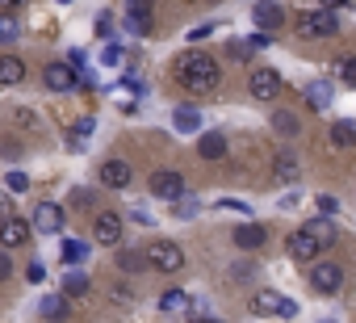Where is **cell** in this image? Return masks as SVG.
<instances>
[{"mask_svg": "<svg viewBox=\"0 0 356 323\" xmlns=\"http://www.w3.org/2000/svg\"><path fill=\"white\" fill-rule=\"evenodd\" d=\"M172 76L181 80V88H189V93H214L218 84H222V72H218V63L210 59V55H197V51H185V55H176V63H172Z\"/></svg>", "mask_w": 356, "mask_h": 323, "instance_id": "6da1fadb", "label": "cell"}, {"mask_svg": "<svg viewBox=\"0 0 356 323\" xmlns=\"http://www.w3.org/2000/svg\"><path fill=\"white\" fill-rule=\"evenodd\" d=\"M143 252H147V265L159 269V273H181L185 269V252L176 248L172 239H151Z\"/></svg>", "mask_w": 356, "mask_h": 323, "instance_id": "7a4b0ae2", "label": "cell"}, {"mask_svg": "<svg viewBox=\"0 0 356 323\" xmlns=\"http://www.w3.org/2000/svg\"><path fill=\"white\" fill-rule=\"evenodd\" d=\"M298 30L306 34V38H331V34H339V17H335V9H310V13H298Z\"/></svg>", "mask_w": 356, "mask_h": 323, "instance_id": "3957f363", "label": "cell"}, {"mask_svg": "<svg viewBox=\"0 0 356 323\" xmlns=\"http://www.w3.org/2000/svg\"><path fill=\"white\" fill-rule=\"evenodd\" d=\"M310 285H314L318 294H335V290L343 285V269H339L335 260H318V256H314V265H310Z\"/></svg>", "mask_w": 356, "mask_h": 323, "instance_id": "277c9868", "label": "cell"}, {"mask_svg": "<svg viewBox=\"0 0 356 323\" xmlns=\"http://www.w3.org/2000/svg\"><path fill=\"white\" fill-rule=\"evenodd\" d=\"M151 198L181 202L185 198V177L181 173H151Z\"/></svg>", "mask_w": 356, "mask_h": 323, "instance_id": "5b68a950", "label": "cell"}, {"mask_svg": "<svg viewBox=\"0 0 356 323\" xmlns=\"http://www.w3.org/2000/svg\"><path fill=\"white\" fill-rule=\"evenodd\" d=\"M30 231H34L30 219H17V214L0 219V248H22V244L30 239Z\"/></svg>", "mask_w": 356, "mask_h": 323, "instance_id": "8992f818", "label": "cell"}, {"mask_svg": "<svg viewBox=\"0 0 356 323\" xmlns=\"http://www.w3.org/2000/svg\"><path fill=\"white\" fill-rule=\"evenodd\" d=\"M42 80H47V88H51V93H72V88L80 84V72H76L72 63H47Z\"/></svg>", "mask_w": 356, "mask_h": 323, "instance_id": "52a82bcc", "label": "cell"}, {"mask_svg": "<svg viewBox=\"0 0 356 323\" xmlns=\"http://www.w3.org/2000/svg\"><path fill=\"white\" fill-rule=\"evenodd\" d=\"M63 206H55V202H38L34 206V231H42V235H59L63 231Z\"/></svg>", "mask_w": 356, "mask_h": 323, "instance_id": "ba28073f", "label": "cell"}, {"mask_svg": "<svg viewBox=\"0 0 356 323\" xmlns=\"http://www.w3.org/2000/svg\"><path fill=\"white\" fill-rule=\"evenodd\" d=\"M248 88H252V97H256V101H268V97H277V93H281V76H277L273 68H256V72H252V80H248Z\"/></svg>", "mask_w": 356, "mask_h": 323, "instance_id": "9c48e42d", "label": "cell"}, {"mask_svg": "<svg viewBox=\"0 0 356 323\" xmlns=\"http://www.w3.org/2000/svg\"><path fill=\"white\" fill-rule=\"evenodd\" d=\"M92 235H97V244H118V239H122V214L101 210L97 223H92Z\"/></svg>", "mask_w": 356, "mask_h": 323, "instance_id": "30bf717a", "label": "cell"}, {"mask_svg": "<svg viewBox=\"0 0 356 323\" xmlns=\"http://www.w3.org/2000/svg\"><path fill=\"white\" fill-rule=\"evenodd\" d=\"M130 177H134V168L126 164V159H105L101 164V185H109V189H126Z\"/></svg>", "mask_w": 356, "mask_h": 323, "instance_id": "8fae6325", "label": "cell"}, {"mask_svg": "<svg viewBox=\"0 0 356 323\" xmlns=\"http://www.w3.org/2000/svg\"><path fill=\"white\" fill-rule=\"evenodd\" d=\"M318 252H323V248H318V239H314V235H310L306 227L289 235V256H293V260H314Z\"/></svg>", "mask_w": 356, "mask_h": 323, "instance_id": "7c38bea8", "label": "cell"}, {"mask_svg": "<svg viewBox=\"0 0 356 323\" xmlns=\"http://www.w3.org/2000/svg\"><path fill=\"white\" fill-rule=\"evenodd\" d=\"M193 310V298L185 290H163L159 294V315H189Z\"/></svg>", "mask_w": 356, "mask_h": 323, "instance_id": "4fadbf2b", "label": "cell"}, {"mask_svg": "<svg viewBox=\"0 0 356 323\" xmlns=\"http://www.w3.org/2000/svg\"><path fill=\"white\" fill-rule=\"evenodd\" d=\"M197 155H202V159H222V155H227V134H218V130H202V139H197Z\"/></svg>", "mask_w": 356, "mask_h": 323, "instance_id": "5bb4252c", "label": "cell"}, {"mask_svg": "<svg viewBox=\"0 0 356 323\" xmlns=\"http://www.w3.org/2000/svg\"><path fill=\"white\" fill-rule=\"evenodd\" d=\"M264 239H268V231H264L260 223H243V227L235 231V248H243V252H256V248H264Z\"/></svg>", "mask_w": 356, "mask_h": 323, "instance_id": "9a60e30c", "label": "cell"}, {"mask_svg": "<svg viewBox=\"0 0 356 323\" xmlns=\"http://www.w3.org/2000/svg\"><path fill=\"white\" fill-rule=\"evenodd\" d=\"M252 22H256L260 30H277V26L285 22V13H281V5H273V0H260V5L252 9Z\"/></svg>", "mask_w": 356, "mask_h": 323, "instance_id": "2e32d148", "label": "cell"}, {"mask_svg": "<svg viewBox=\"0 0 356 323\" xmlns=\"http://www.w3.org/2000/svg\"><path fill=\"white\" fill-rule=\"evenodd\" d=\"M26 80V63L17 55H0V88H13Z\"/></svg>", "mask_w": 356, "mask_h": 323, "instance_id": "e0dca14e", "label": "cell"}, {"mask_svg": "<svg viewBox=\"0 0 356 323\" xmlns=\"http://www.w3.org/2000/svg\"><path fill=\"white\" fill-rule=\"evenodd\" d=\"M314 239H318V248H331L335 244V223H331V214H318V219H310V223H302Z\"/></svg>", "mask_w": 356, "mask_h": 323, "instance_id": "ac0fdd59", "label": "cell"}, {"mask_svg": "<svg viewBox=\"0 0 356 323\" xmlns=\"http://www.w3.org/2000/svg\"><path fill=\"white\" fill-rule=\"evenodd\" d=\"M172 126L181 130V134H197V130H202V113H197L193 105H181V109L172 113Z\"/></svg>", "mask_w": 356, "mask_h": 323, "instance_id": "d6986e66", "label": "cell"}, {"mask_svg": "<svg viewBox=\"0 0 356 323\" xmlns=\"http://www.w3.org/2000/svg\"><path fill=\"white\" fill-rule=\"evenodd\" d=\"M281 302H285V294L260 290V294L252 298V315H281Z\"/></svg>", "mask_w": 356, "mask_h": 323, "instance_id": "ffe728a7", "label": "cell"}, {"mask_svg": "<svg viewBox=\"0 0 356 323\" xmlns=\"http://www.w3.org/2000/svg\"><path fill=\"white\" fill-rule=\"evenodd\" d=\"M306 105L310 109H327L331 105V84L327 80H310L306 84Z\"/></svg>", "mask_w": 356, "mask_h": 323, "instance_id": "44dd1931", "label": "cell"}, {"mask_svg": "<svg viewBox=\"0 0 356 323\" xmlns=\"http://www.w3.org/2000/svg\"><path fill=\"white\" fill-rule=\"evenodd\" d=\"M118 269H122V273H143V269H151V265H147V252L126 248V252H118Z\"/></svg>", "mask_w": 356, "mask_h": 323, "instance_id": "7402d4cb", "label": "cell"}, {"mask_svg": "<svg viewBox=\"0 0 356 323\" xmlns=\"http://www.w3.org/2000/svg\"><path fill=\"white\" fill-rule=\"evenodd\" d=\"M331 143H335V147H352V143H356V122L339 118V122L331 126Z\"/></svg>", "mask_w": 356, "mask_h": 323, "instance_id": "603a6c76", "label": "cell"}, {"mask_svg": "<svg viewBox=\"0 0 356 323\" xmlns=\"http://www.w3.org/2000/svg\"><path fill=\"white\" fill-rule=\"evenodd\" d=\"M273 126H277V134H285V139H293V134L302 130V122H298L289 109H277V113H273Z\"/></svg>", "mask_w": 356, "mask_h": 323, "instance_id": "cb8c5ba5", "label": "cell"}, {"mask_svg": "<svg viewBox=\"0 0 356 323\" xmlns=\"http://www.w3.org/2000/svg\"><path fill=\"white\" fill-rule=\"evenodd\" d=\"M126 30H130L134 38H147V34H151V13H134V9H130V17H126Z\"/></svg>", "mask_w": 356, "mask_h": 323, "instance_id": "d4e9b609", "label": "cell"}, {"mask_svg": "<svg viewBox=\"0 0 356 323\" xmlns=\"http://www.w3.org/2000/svg\"><path fill=\"white\" fill-rule=\"evenodd\" d=\"M88 134H92V118H80V122L72 126V139H67V147H72V151H80V147L88 143Z\"/></svg>", "mask_w": 356, "mask_h": 323, "instance_id": "484cf974", "label": "cell"}, {"mask_svg": "<svg viewBox=\"0 0 356 323\" xmlns=\"http://www.w3.org/2000/svg\"><path fill=\"white\" fill-rule=\"evenodd\" d=\"M273 173H277L281 181H293V177H298V155L281 151V155H277V168H273Z\"/></svg>", "mask_w": 356, "mask_h": 323, "instance_id": "4316f807", "label": "cell"}, {"mask_svg": "<svg viewBox=\"0 0 356 323\" xmlns=\"http://www.w3.org/2000/svg\"><path fill=\"white\" fill-rule=\"evenodd\" d=\"M63 315H67V298H59V294L42 298V319H63Z\"/></svg>", "mask_w": 356, "mask_h": 323, "instance_id": "83f0119b", "label": "cell"}, {"mask_svg": "<svg viewBox=\"0 0 356 323\" xmlns=\"http://www.w3.org/2000/svg\"><path fill=\"white\" fill-rule=\"evenodd\" d=\"M59 252H63V260H67V265H80V260L88 256V248H84L80 239H63V248H59Z\"/></svg>", "mask_w": 356, "mask_h": 323, "instance_id": "f1b7e54d", "label": "cell"}, {"mask_svg": "<svg viewBox=\"0 0 356 323\" xmlns=\"http://www.w3.org/2000/svg\"><path fill=\"white\" fill-rule=\"evenodd\" d=\"M17 34H22V30H17V22H13L9 13H0V47H9V42H17Z\"/></svg>", "mask_w": 356, "mask_h": 323, "instance_id": "f546056e", "label": "cell"}, {"mask_svg": "<svg viewBox=\"0 0 356 323\" xmlns=\"http://www.w3.org/2000/svg\"><path fill=\"white\" fill-rule=\"evenodd\" d=\"M63 290H67V294H88V277H84V273H76V269H72V273H67V277H63Z\"/></svg>", "mask_w": 356, "mask_h": 323, "instance_id": "4dcf8cb0", "label": "cell"}, {"mask_svg": "<svg viewBox=\"0 0 356 323\" xmlns=\"http://www.w3.org/2000/svg\"><path fill=\"white\" fill-rule=\"evenodd\" d=\"M335 72H339V80H343V84H352V88H356V59H352V55H348V59H339V63H335Z\"/></svg>", "mask_w": 356, "mask_h": 323, "instance_id": "1f68e13d", "label": "cell"}, {"mask_svg": "<svg viewBox=\"0 0 356 323\" xmlns=\"http://www.w3.org/2000/svg\"><path fill=\"white\" fill-rule=\"evenodd\" d=\"M227 51H231V59H239V63H243V59H252V51H256V42H252V38H248V42H231Z\"/></svg>", "mask_w": 356, "mask_h": 323, "instance_id": "d6a6232c", "label": "cell"}, {"mask_svg": "<svg viewBox=\"0 0 356 323\" xmlns=\"http://www.w3.org/2000/svg\"><path fill=\"white\" fill-rule=\"evenodd\" d=\"M314 206H318V214H335V210H339V202H335L331 194H318V198H314Z\"/></svg>", "mask_w": 356, "mask_h": 323, "instance_id": "836d02e7", "label": "cell"}, {"mask_svg": "<svg viewBox=\"0 0 356 323\" xmlns=\"http://www.w3.org/2000/svg\"><path fill=\"white\" fill-rule=\"evenodd\" d=\"M26 281H30V285L47 281V265H38V260H34V265H26Z\"/></svg>", "mask_w": 356, "mask_h": 323, "instance_id": "e575fe53", "label": "cell"}, {"mask_svg": "<svg viewBox=\"0 0 356 323\" xmlns=\"http://www.w3.org/2000/svg\"><path fill=\"white\" fill-rule=\"evenodd\" d=\"M97 34L101 38H113V17L109 13H97Z\"/></svg>", "mask_w": 356, "mask_h": 323, "instance_id": "d590c367", "label": "cell"}, {"mask_svg": "<svg viewBox=\"0 0 356 323\" xmlns=\"http://www.w3.org/2000/svg\"><path fill=\"white\" fill-rule=\"evenodd\" d=\"M9 189H13V194H26V189H30V177H26V173H9Z\"/></svg>", "mask_w": 356, "mask_h": 323, "instance_id": "8d00e7d4", "label": "cell"}, {"mask_svg": "<svg viewBox=\"0 0 356 323\" xmlns=\"http://www.w3.org/2000/svg\"><path fill=\"white\" fill-rule=\"evenodd\" d=\"M105 68H122V47H105Z\"/></svg>", "mask_w": 356, "mask_h": 323, "instance_id": "74e56055", "label": "cell"}, {"mask_svg": "<svg viewBox=\"0 0 356 323\" xmlns=\"http://www.w3.org/2000/svg\"><path fill=\"white\" fill-rule=\"evenodd\" d=\"M210 34H214V26H210V22H206V26H197V30H189V38H193V42H202V38H210Z\"/></svg>", "mask_w": 356, "mask_h": 323, "instance_id": "f35d334b", "label": "cell"}, {"mask_svg": "<svg viewBox=\"0 0 356 323\" xmlns=\"http://www.w3.org/2000/svg\"><path fill=\"white\" fill-rule=\"evenodd\" d=\"M293 315H298V302H293V298H285V302H281V319H293Z\"/></svg>", "mask_w": 356, "mask_h": 323, "instance_id": "ab89813d", "label": "cell"}, {"mask_svg": "<svg viewBox=\"0 0 356 323\" xmlns=\"http://www.w3.org/2000/svg\"><path fill=\"white\" fill-rule=\"evenodd\" d=\"M9 273H13V260H9V256H5V252H0V281H5V277H9Z\"/></svg>", "mask_w": 356, "mask_h": 323, "instance_id": "60d3db41", "label": "cell"}, {"mask_svg": "<svg viewBox=\"0 0 356 323\" xmlns=\"http://www.w3.org/2000/svg\"><path fill=\"white\" fill-rule=\"evenodd\" d=\"M72 202H76V206H88V202H92V194H88V189H76V194H72Z\"/></svg>", "mask_w": 356, "mask_h": 323, "instance_id": "b9f144b4", "label": "cell"}, {"mask_svg": "<svg viewBox=\"0 0 356 323\" xmlns=\"http://www.w3.org/2000/svg\"><path fill=\"white\" fill-rule=\"evenodd\" d=\"M9 214H13V198L0 194V219H9Z\"/></svg>", "mask_w": 356, "mask_h": 323, "instance_id": "7bdbcfd3", "label": "cell"}, {"mask_svg": "<svg viewBox=\"0 0 356 323\" xmlns=\"http://www.w3.org/2000/svg\"><path fill=\"white\" fill-rule=\"evenodd\" d=\"M130 9L134 13H151V0H130Z\"/></svg>", "mask_w": 356, "mask_h": 323, "instance_id": "ee69618b", "label": "cell"}, {"mask_svg": "<svg viewBox=\"0 0 356 323\" xmlns=\"http://www.w3.org/2000/svg\"><path fill=\"white\" fill-rule=\"evenodd\" d=\"M26 5V0H0V9H5V13H13V9H22Z\"/></svg>", "mask_w": 356, "mask_h": 323, "instance_id": "f6af8a7d", "label": "cell"}, {"mask_svg": "<svg viewBox=\"0 0 356 323\" xmlns=\"http://www.w3.org/2000/svg\"><path fill=\"white\" fill-rule=\"evenodd\" d=\"M323 9H343V5H352V0H318Z\"/></svg>", "mask_w": 356, "mask_h": 323, "instance_id": "bcb514c9", "label": "cell"}, {"mask_svg": "<svg viewBox=\"0 0 356 323\" xmlns=\"http://www.w3.org/2000/svg\"><path fill=\"white\" fill-rule=\"evenodd\" d=\"M59 5H72V0H59Z\"/></svg>", "mask_w": 356, "mask_h": 323, "instance_id": "7dc6e473", "label": "cell"}]
</instances>
